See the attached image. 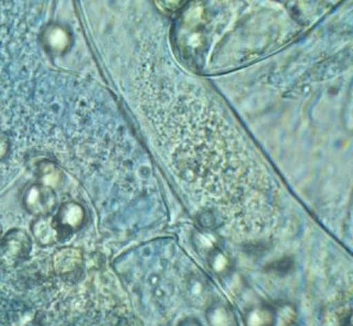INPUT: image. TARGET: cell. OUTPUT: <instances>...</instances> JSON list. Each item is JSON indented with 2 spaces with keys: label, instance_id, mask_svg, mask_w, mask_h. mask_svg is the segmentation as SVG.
<instances>
[{
  "label": "cell",
  "instance_id": "1",
  "mask_svg": "<svg viewBox=\"0 0 353 326\" xmlns=\"http://www.w3.org/2000/svg\"><path fill=\"white\" fill-rule=\"evenodd\" d=\"M32 252V237L22 228H11L0 238V267L14 269Z\"/></svg>",
  "mask_w": 353,
  "mask_h": 326
},
{
  "label": "cell",
  "instance_id": "2",
  "mask_svg": "<svg viewBox=\"0 0 353 326\" xmlns=\"http://www.w3.org/2000/svg\"><path fill=\"white\" fill-rule=\"evenodd\" d=\"M22 206L33 217L52 215L58 207L55 189L39 182L30 184L22 194Z\"/></svg>",
  "mask_w": 353,
  "mask_h": 326
},
{
  "label": "cell",
  "instance_id": "3",
  "mask_svg": "<svg viewBox=\"0 0 353 326\" xmlns=\"http://www.w3.org/2000/svg\"><path fill=\"white\" fill-rule=\"evenodd\" d=\"M85 264L83 250L77 247H61L52 255V269L63 281L72 282L81 276Z\"/></svg>",
  "mask_w": 353,
  "mask_h": 326
},
{
  "label": "cell",
  "instance_id": "4",
  "mask_svg": "<svg viewBox=\"0 0 353 326\" xmlns=\"http://www.w3.org/2000/svg\"><path fill=\"white\" fill-rule=\"evenodd\" d=\"M86 210L83 205L74 200L59 205L55 211L54 220L63 234L68 237L83 228L86 222Z\"/></svg>",
  "mask_w": 353,
  "mask_h": 326
},
{
  "label": "cell",
  "instance_id": "5",
  "mask_svg": "<svg viewBox=\"0 0 353 326\" xmlns=\"http://www.w3.org/2000/svg\"><path fill=\"white\" fill-rule=\"evenodd\" d=\"M30 233L32 241L41 248L55 245L63 238H65L59 226L57 225L53 215L34 217V220L30 225Z\"/></svg>",
  "mask_w": 353,
  "mask_h": 326
},
{
  "label": "cell",
  "instance_id": "6",
  "mask_svg": "<svg viewBox=\"0 0 353 326\" xmlns=\"http://www.w3.org/2000/svg\"><path fill=\"white\" fill-rule=\"evenodd\" d=\"M185 299L194 308H209L212 303V291L208 281L198 275L188 277Z\"/></svg>",
  "mask_w": 353,
  "mask_h": 326
},
{
  "label": "cell",
  "instance_id": "7",
  "mask_svg": "<svg viewBox=\"0 0 353 326\" xmlns=\"http://www.w3.org/2000/svg\"><path fill=\"white\" fill-rule=\"evenodd\" d=\"M206 320L209 326H236V315L226 304H211L206 309Z\"/></svg>",
  "mask_w": 353,
  "mask_h": 326
},
{
  "label": "cell",
  "instance_id": "8",
  "mask_svg": "<svg viewBox=\"0 0 353 326\" xmlns=\"http://www.w3.org/2000/svg\"><path fill=\"white\" fill-rule=\"evenodd\" d=\"M39 183L50 187V188H58L63 182V172L61 168L55 165L54 162L50 160H43L39 162L36 170Z\"/></svg>",
  "mask_w": 353,
  "mask_h": 326
},
{
  "label": "cell",
  "instance_id": "9",
  "mask_svg": "<svg viewBox=\"0 0 353 326\" xmlns=\"http://www.w3.org/2000/svg\"><path fill=\"white\" fill-rule=\"evenodd\" d=\"M276 312L268 305L253 307L245 313V326H274L276 323Z\"/></svg>",
  "mask_w": 353,
  "mask_h": 326
},
{
  "label": "cell",
  "instance_id": "10",
  "mask_svg": "<svg viewBox=\"0 0 353 326\" xmlns=\"http://www.w3.org/2000/svg\"><path fill=\"white\" fill-rule=\"evenodd\" d=\"M43 43L50 52L61 53L69 45V34L59 26L47 28L43 34Z\"/></svg>",
  "mask_w": 353,
  "mask_h": 326
},
{
  "label": "cell",
  "instance_id": "11",
  "mask_svg": "<svg viewBox=\"0 0 353 326\" xmlns=\"http://www.w3.org/2000/svg\"><path fill=\"white\" fill-rule=\"evenodd\" d=\"M208 256V264H209L210 269L219 276H226L232 271V259L230 255L227 254L226 252H223L222 249H214L212 252H210Z\"/></svg>",
  "mask_w": 353,
  "mask_h": 326
},
{
  "label": "cell",
  "instance_id": "12",
  "mask_svg": "<svg viewBox=\"0 0 353 326\" xmlns=\"http://www.w3.org/2000/svg\"><path fill=\"white\" fill-rule=\"evenodd\" d=\"M193 243L198 252L206 255L219 247L217 237H215L211 231H206V230L194 233Z\"/></svg>",
  "mask_w": 353,
  "mask_h": 326
},
{
  "label": "cell",
  "instance_id": "13",
  "mask_svg": "<svg viewBox=\"0 0 353 326\" xmlns=\"http://www.w3.org/2000/svg\"><path fill=\"white\" fill-rule=\"evenodd\" d=\"M156 1L161 9H163L165 12H176L178 9H181L188 0H156Z\"/></svg>",
  "mask_w": 353,
  "mask_h": 326
},
{
  "label": "cell",
  "instance_id": "14",
  "mask_svg": "<svg viewBox=\"0 0 353 326\" xmlns=\"http://www.w3.org/2000/svg\"><path fill=\"white\" fill-rule=\"evenodd\" d=\"M9 152H10V140L4 134H0V161L6 160Z\"/></svg>",
  "mask_w": 353,
  "mask_h": 326
},
{
  "label": "cell",
  "instance_id": "15",
  "mask_svg": "<svg viewBox=\"0 0 353 326\" xmlns=\"http://www.w3.org/2000/svg\"><path fill=\"white\" fill-rule=\"evenodd\" d=\"M178 326H203V324L196 318L189 316V318H184V319L179 321Z\"/></svg>",
  "mask_w": 353,
  "mask_h": 326
},
{
  "label": "cell",
  "instance_id": "16",
  "mask_svg": "<svg viewBox=\"0 0 353 326\" xmlns=\"http://www.w3.org/2000/svg\"><path fill=\"white\" fill-rule=\"evenodd\" d=\"M3 234H4V232H3V226H1V223H0V238L3 237Z\"/></svg>",
  "mask_w": 353,
  "mask_h": 326
}]
</instances>
